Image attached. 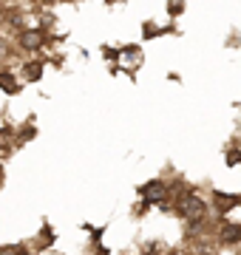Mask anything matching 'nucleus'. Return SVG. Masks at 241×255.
Masks as SVG:
<instances>
[{
    "label": "nucleus",
    "instance_id": "3",
    "mask_svg": "<svg viewBox=\"0 0 241 255\" xmlns=\"http://www.w3.org/2000/svg\"><path fill=\"white\" fill-rule=\"evenodd\" d=\"M145 199H150V201H159L162 196H165V184L162 182H150V184H145Z\"/></svg>",
    "mask_w": 241,
    "mask_h": 255
},
{
    "label": "nucleus",
    "instance_id": "2",
    "mask_svg": "<svg viewBox=\"0 0 241 255\" xmlns=\"http://www.w3.org/2000/svg\"><path fill=\"white\" fill-rule=\"evenodd\" d=\"M40 43H43V34H40V31H23V34H20V46L28 48V51L37 48Z\"/></svg>",
    "mask_w": 241,
    "mask_h": 255
},
{
    "label": "nucleus",
    "instance_id": "5",
    "mask_svg": "<svg viewBox=\"0 0 241 255\" xmlns=\"http://www.w3.org/2000/svg\"><path fill=\"white\" fill-rule=\"evenodd\" d=\"M0 182H3V170H0Z\"/></svg>",
    "mask_w": 241,
    "mask_h": 255
},
{
    "label": "nucleus",
    "instance_id": "4",
    "mask_svg": "<svg viewBox=\"0 0 241 255\" xmlns=\"http://www.w3.org/2000/svg\"><path fill=\"white\" fill-rule=\"evenodd\" d=\"M222 238L227 241V244H239L241 241V227L239 224H227V227L222 230Z\"/></svg>",
    "mask_w": 241,
    "mask_h": 255
},
{
    "label": "nucleus",
    "instance_id": "1",
    "mask_svg": "<svg viewBox=\"0 0 241 255\" xmlns=\"http://www.w3.org/2000/svg\"><path fill=\"white\" fill-rule=\"evenodd\" d=\"M179 210L185 213L187 219H202L207 207H204V201L199 199V196H190V193H187V196H182V201H179Z\"/></svg>",
    "mask_w": 241,
    "mask_h": 255
}]
</instances>
